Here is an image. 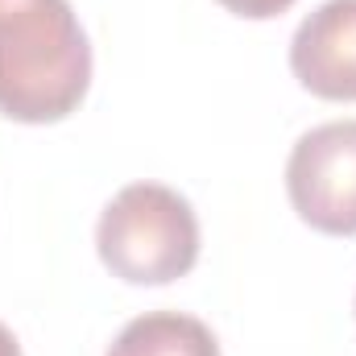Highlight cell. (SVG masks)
<instances>
[{
  "label": "cell",
  "mask_w": 356,
  "mask_h": 356,
  "mask_svg": "<svg viewBox=\"0 0 356 356\" xmlns=\"http://www.w3.org/2000/svg\"><path fill=\"white\" fill-rule=\"evenodd\" d=\"M286 195L302 224L323 236H356V120L302 133L286 158Z\"/></svg>",
  "instance_id": "cell-3"
},
{
  "label": "cell",
  "mask_w": 356,
  "mask_h": 356,
  "mask_svg": "<svg viewBox=\"0 0 356 356\" xmlns=\"http://www.w3.org/2000/svg\"><path fill=\"white\" fill-rule=\"evenodd\" d=\"M91 88V46L71 0H0V116L67 120Z\"/></svg>",
  "instance_id": "cell-1"
},
{
  "label": "cell",
  "mask_w": 356,
  "mask_h": 356,
  "mask_svg": "<svg viewBox=\"0 0 356 356\" xmlns=\"http://www.w3.org/2000/svg\"><path fill=\"white\" fill-rule=\"evenodd\" d=\"M228 13L236 17H249V21H269V17H282L294 0H220Z\"/></svg>",
  "instance_id": "cell-6"
},
{
  "label": "cell",
  "mask_w": 356,
  "mask_h": 356,
  "mask_svg": "<svg viewBox=\"0 0 356 356\" xmlns=\"http://www.w3.org/2000/svg\"><path fill=\"white\" fill-rule=\"evenodd\" d=\"M0 356H21V344H17V336L0 323Z\"/></svg>",
  "instance_id": "cell-7"
},
{
  "label": "cell",
  "mask_w": 356,
  "mask_h": 356,
  "mask_svg": "<svg viewBox=\"0 0 356 356\" xmlns=\"http://www.w3.org/2000/svg\"><path fill=\"white\" fill-rule=\"evenodd\" d=\"M108 356H220L211 327L195 315L149 311L120 327Z\"/></svg>",
  "instance_id": "cell-5"
},
{
  "label": "cell",
  "mask_w": 356,
  "mask_h": 356,
  "mask_svg": "<svg viewBox=\"0 0 356 356\" xmlns=\"http://www.w3.org/2000/svg\"><path fill=\"white\" fill-rule=\"evenodd\" d=\"M99 261L129 286H166L199 261L195 207L162 182L120 186L95 224Z\"/></svg>",
  "instance_id": "cell-2"
},
{
  "label": "cell",
  "mask_w": 356,
  "mask_h": 356,
  "mask_svg": "<svg viewBox=\"0 0 356 356\" xmlns=\"http://www.w3.org/2000/svg\"><path fill=\"white\" fill-rule=\"evenodd\" d=\"M290 71L319 99L356 104V0H323L298 21Z\"/></svg>",
  "instance_id": "cell-4"
}]
</instances>
